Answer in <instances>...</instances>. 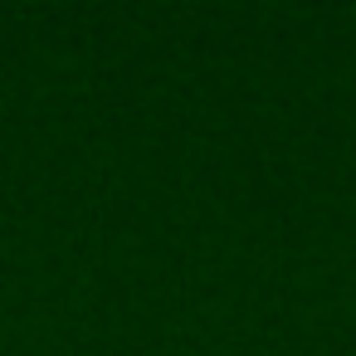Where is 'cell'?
Returning <instances> with one entry per match:
<instances>
[]
</instances>
